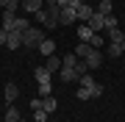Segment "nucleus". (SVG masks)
I'll return each mask as SVG.
<instances>
[{"label":"nucleus","instance_id":"ddd939ff","mask_svg":"<svg viewBox=\"0 0 125 122\" xmlns=\"http://www.w3.org/2000/svg\"><path fill=\"white\" fill-rule=\"evenodd\" d=\"M36 50H39V53L47 58V56H53V50H56V42H53V39H42V45L36 47Z\"/></svg>","mask_w":125,"mask_h":122},{"label":"nucleus","instance_id":"5701e85b","mask_svg":"<svg viewBox=\"0 0 125 122\" xmlns=\"http://www.w3.org/2000/svg\"><path fill=\"white\" fill-rule=\"evenodd\" d=\"M122 53H125L122 45H111V42L106 45V56H111V58H117V56H122Z\"/></svg>","mask_w":125,"mask_h":122},{"label":"nucleus","instance_id":"39448f33","mask_svg":"<svg viewBox=\"0 0 125 122\" xmlns=\"http://www.w3.org/2000/svg\"><path fill=\"white\" fill-rule=\"evenodd\" d=\"M58 81H61V83H78V72L70 69V67H61V69H58Z\"/></svg>","mask_w":125,"mask_h":122},{"label":"nucleus","instance_id":"2eb2a0df","mask_svg":"<svg viewBox=\"0 0 125 122\" xmlns=\"http://www.w3.org/2000/svg\"><path fill=\"white\" fill-rule=\"evenodd\" d=\"M94 9L106 17V14H114V3H111V0H100V3H94Z\"/></svg>","mask_w":125,"mask_h":122},{"label":"nucleus","instance_id":"f257e3e1","mask_svg":"<svg viewBox=\"0 0 125 122\" xmlns=\"http://www.w3.org/2000/svg\"><path fill=\"white\" fill-rule=\"evenodd\" d=\"M42 39H47V36H45V31L31 25V28L22 33V47H39V45H42Z\"/></svg>","mask_w":125,"mask_h":122},{"label":"nucleus","instance_id":"6ab92c4d","mask_svg":"<svg viewBox=\"0 0 125 122\" xmlns=\"http://www.w3.org/2000/svg\"><path fill=\"white\" fill-rule=\"evenodd\" d=\"M22 117H20V111H17V105H9V108H6V119L3 122H20Z\"/></svg>","mask_w":125,"mask_h":122},{"label":"nucleus","instance_id":"6e6552de","mask_svg":"<svg viewBox=\"0 0 125 122\" xmlns=\"http://www.w3.org/2000/svg\"><path fill=\"white\" fill-rule=\"evenodd\" d=\"M22 9H25L28 14H36V11L45 9V0H22Z\"/></svg>","mask_w":125,"mask_h":122},{"label":"nucleus","instance_id":"423d86ee","mask_svg":"<svg viewBox=\"0 0 125 122\" xmlns=\"http://www.w3.org/2000/svg\"><path fill=\"white\" fill-rule=\"evenodd\" d=\"M83 61H86V67H89V69H97V67H103V53H100V50H92Z\"/></svg>","mask_w":125,"mask_h":122},{"label":"nucleus","instance_id":"f704fd0d","mask_svg":"<svg viewBox=\"0 0 125 122\" xmlns=\"http://www.w3.org/2000/svg\"><path fill=\"white\" fill-rule=\"evenodd\" d=\"M6 6H9V0H0V9H6Z\"/></svg>","mask_w":125,"mask_h":122},{"label":"nucleus","instance_id":"72a5a7b5","mask_svg":"<svg viewBox=\"0 0 125 122\" xmlns=\"http://www.w3.org/2000/svg\"><path fill=\"white\" fill-rule=\"evenodd\" d=\"M81 3H86V0H67V6H70V9H78Z\"/></svg>","mask_w":125,"mask_h":122},{"label":"nucleus","instance_id":"412c9836","mask_svg":"<svg viewBox=\"0 0 125 122\" xmlns=\"http://www.w3.org/2000/svg\"><path fill=\"white\" fill-rule=\"evenodd\" d=\"M106 42H108V39H106V33H94V36L89 39V45H92L94 50H100L103 45H106Z\"/></svg>","mask_w":125,"mask_h":122},{"label":"nucleus","instance_id":"4c0bfd02","mask_svg":"<svg viewBox=\"0 0 125 122\" xmlns=\"http://www.w3.org/2000/svg\"><path fill=\"white\" fill-rule=\"evenodd\" d=\"M20 122H25V119H20Z\"/></svg>","mask_w":125,"mask_h":122},{"label":"nucleus","instance_id":"c756f323","mask_svg":"<svg viewBox=\"0 0 125 122\" xmlns=\"http://www.w3.org/2000/svg\"><path fill=\"white\" fill-rule=\"evenodd\" d=\"M33 17H36V22H39V25H45V19H47V9H42V11H36Z\"/></svg>","mask_w":125,"mask_h":122},{"label":"nucleus","instance_id":"b1692460","mask_svg":"<svg viewBox=\"0 0 125 122\" xmlns=\"http://www.w3.org/2000/svg\"><path fill=\"white\" fill-rule=\"evenodd\" d=\"M78 83L83 86V89H92V86L97 83V81H94V78H92V72H86V75H81V78H78Z\"/></svg>","mask_w":125,"mask_h":122},{"label":"nucleus","instance_id":"f3484780","mask_svg":"<svg viewBox=\"0 0 125 122\" xmlns=\"http://www.w3.org/2000/svg\"><path fill=\"white\" fill-rule=\"evenodd\" d=\"M42 108H45L47 114H53V111L58 108V100H56L53 94H50V97H42Z\"/></svg>","mask_w":125,"mask_h":122},{"label":"nucleus","instance_id":"393cba45","mask_svg":"<svg viewBox=\"0 0 125 122\" xmlns=\"http://www.w3.org/2000/svg\"><path fill=\"white\" fill-rule=\"evenodd\" d=\"M53 94V83H39V97H50Z\"/></svg>","mask_w":125,"mask_h":122},{"label":"nucleus","instance_id":"20e7f679","mask_svg":"<svg viewBox=\"0 0 125 122\" xmlns=\"http://www.w3.org/2000/svg\"><path fill=\"white\" fill-rule=\"evenodd\" d=\"M97 11L94 9V3H81L78 6V22H89V17Z\"/></svg>","mask_w":125,"mask_h":122},{"label":"nucleus","instance_id":"cd10ccee","mask_svg":"<svg viewBox=\"0 0 125 122\" xmlns=\"http://www.w3.org/2000/svg\"><path fill=\"white\" fill-rule=\"evenodd\" d=\"M75 72H78V78H81V75H86V72H92V69L86 67V61H78V64H75Z\"/></svg>","mask_w":125,"mask_h":122},{"label":"nucleus","instance_id":"aec40b11","mask_svg":"<svg viewBox=\"0 0 125 122\" xmlns=\"http://www.w3.org/2000/svg\"><path fill=\"white\" fill-rule=\"evenodd\" d=\"M103 22H106V31H114V28H120V19L114 17V14H106V17H103ZM103 31V33H106Z\"/></svg>","mask_w":125,"mask_h":122},{"label":"nucleus","instance_id":"a878e982","mask_svg":"<svg viewBox=\"0 0 125 122\" xmlns=\"http://www.w3.org/2000/svg\"><path fill=\"white\" fill-rule=\"evenodd\" d=\"M81 103H83V100H92V89H83V86H78V94H75Z\"/></svg>","mask_w":125,"mask_h":122},{"label":"nucleus","instance_id":"9d476101","mask_svg":"<svg viewBox=\"0 0 125 122\" xmlns=\"http://www.w3.org/2000/svg\"><path fill=\"white\" fill-rule=\"evenodd\" d=\"M17 97H20V86H17V83H6V103L14 105Z\"/></svg>","mask_w":125,"mask_h":122},{"label":"nucleus","instance_id":"1a4fd4ad","mask_svg":"<svg viewBox=\"0 0 125 122\" xmlns=\"http://www.w3.org/2000/svg\"><path fill=\"white\" fill-rule=\"evenodd\" d=\"M92 50H94V47L89 45V42H78V45H75V50H72V53H75V56H78V58H81V61H83V58H86V56H89V53H92Z\"/></svg>","mask_w":125,"mask_h":122},{"label":"nucleus","instance_id":"f03ea898","mask_svg":"<svg viewBox=\"0 0 125 122\" xmlns=\"http://www.w3.org/2000/svg\"><path fill=\"white\" fill-rule=\"evenodd\" d=\"M78 22V9H61V14H58V25H72Z\"/></svg>","mask_w":125,"mask_h":122},{"label":"nucleus","instance_id":"f8f14e48","mask_svg":"<svg viewBox=\"0 0 125 122\" xmlns=\"http://www.w3.org/2000/svg\"><path fill=\"white\" fill-rule=\"evenodd\" d=\"M33 78H36V83H50V72L45 69V64H39L33 69Z\"/></svg>","mask_w":125,"mask_h":122},{"label":"nucleus","instance_id":"7c9ffc66","mask_svg":"<svg viewBox=\"0 0 125 122\" xmlns=\"http://www.w3.org/2000/svg\"><path fill=\"white\" fill-rule=\"evenodd\" d=\"M92 97H103V86H100V83L92 86Z\"/></svg>","mask_w":125,"mask_h":122},{"label":"nucleus","instance_id":"473e14b6","mask_svg":"<svg viewBox=\"0 0 125 122\" xmlns=\"http://www.w3.org/2000/svg\"><path fill=\"white\" fill-rule=\"evenodd\" d=\"M6 42H9V31H3V28H0V45H6Z\"/></svg>","mask_w":125,"mask_h":122},{"label":"nucleus","instance_id":"7ed1b4c3","mask_svg":"<svg viewBox=\"0 0 125 122\" xmlns=\"http://www.w3.org/2000/svg\"><path fill=\"white\" fill-rule=\"evenodd\" d=\"M86 25L92 28V33H103V31H106V22H103V14H100V11H94Z\"/></svg>","mask_w":125,"mask_h":122},{"label":"nucleus","instance_id":"bb28decb","mask_svg":"<svg viewBox=\"0 0 125 122\" xmlns=\"http://www.w3.org/2000/svg\"><path fill=\"white\" fill-rule=\"evenodd\" d=\"M33 119H36V122H47V119H50V114H47L45 108H39V111H33Z\"/></svg>","mask_w":125,"mask_h":122},{"label":"nucleus","instance_id":"0eeeda50","mask_svg":"<svg viewBox=\"0 0 125 122\" xmlns=\"http://www.w3.org/2000/svg\"><path fill=\"white\" fill-rule=\"evenodd\" d=\"M45 69L50 75H56L58 69H61V58H58V56H47V58H45Z\"/></svg>","mask_w":125,"mask_h":122},{"label":"nucleus","instance_id":"4468645a","mask_svg":"<svg viewBox=\"0 0 125 122\" xmlns=\"http://www.w3.org/2000/svg\"><path fill=\"white\" fill-rule=\"evenodd\" d=\"M92 36H94V33H92V28L86 25V22H81V25H78V42H89Z\"/></svg>","mask_w":125,"mask_h":122},{"label":"nucleus","instance_id":"9b49d317","mask_svg":"<svg viewBox=\"0 0 125 122\" xmlns=\"http://www.w3.org/2000/svg\"><path fill=\"white\" fill-rule=\"evenodd\" d=\"M6 47H9V50L22 47V33H20V31H11V33H9V42H6Z\"/></svg>","mask_w":125,"mask_h":122},{"label":"nucleus","instance_id":"c85d7f7f","mask_svg":"<svg viewBox=\"0 0 125 122\" xmlns=\"http://www.w3.org/2000/svg\"><path fill=\"white\" fill-rule=\"evenodd\" d=\"M42 28H47V31H53V28H58V19L47 14V19H45V25H42Z\"/></svg>","mask_w":125,"mask_h":122},{"label":"nucleus","instance_id":"a211bd4d","mask_svg":"<svg viewBox=\"0 0 125 122\" xmlns=\"http://www.w3.org/2000/svg\"><path fill=\"white\" fill-rule=\"evenodd\" d=\"M106 39L111 42V45H120V42L125 39V33L120 31V28H114V31H106Z\"/></svg>","mask_w":125,"mask_h":122},{"label":"nucleus","instance_id":"c9c22d12","mask_svg":"<svg viewBox=\"0 0 125 122\" xmlns=\"http://www.w3.org/2000/svg\"><path fill=\"white\" fill-rule=\"evenodd\" d=\"M92 3H100V0H92Z\"/></svg>","mask_w":125,"mask_h":122},{"label":"nucleus","instance_id":"e433bc0d","mask_svg":"<svg viewBox=\"0 0 125 122\" xmlns=\"http://www.w3.org/2000/svg\"><path fill=\"white\" fill-rule=\"evenodd\" d=\"M47 122H56V119H47Z\"/></svg>","mask_w":125,"mask_h":122},{"label":"nucleus","instance_id":"dca6fc26","mask_svg":"<svg viewBox=\"0 0 125 122\" xmlns=\"http://www.w3.org/2000/svg\"><path fill=\"white\" fill-rule=\"evenodd\" d=\"M28 28H31V19H28V17H14V31L25 33Z\"/></svg>","mask_w":125,"mask_h":122},{"label":"nucleus","instance_id":"4be33fe9","mask_svg":"<svg viewBox=\"0 0 125 122\" xmlns=\"http://www.w3.org/2000/svg\"><path fill=\"white\" fill-rule=\"evenodd\" d=\"M78 61H81V58H78L75 53H67V56L61 58V67H70V69H75V64H78Z\"/></svg>","mask_w":125,"mask_h":122},{"label":"nucleus","instance_id":"2f4dec72","mask_svg":"<svg viewBox=\"0 0 125 122\" xmlns=\"http://www.w3.org/2000/svg\"><path fill=\"white\" fill-rule=\"evenodd\" d=\"M31 108H33V111L42 108V97H33V100H31Z\"/></svg>","mask_w":125,"mask_h":122}]
</instances>
